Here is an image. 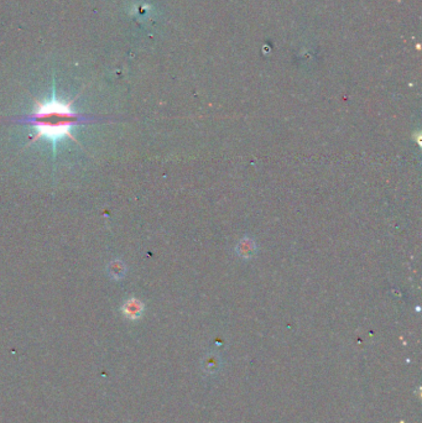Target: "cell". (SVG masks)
<instances>
[{"mask_svg": "<svg viewBox=\"0 0 422 423\" xmlns=\"http://www.w3.org/2000/svg\"><path fill=\"white\" fill-rule=\"evenodd\" d=\"M142 312V304L138 302L137 299H129L127 303L123 306V313L130 319H135L140 317Z\"/></svg>", "mask_w": 422, "mask_h": 423, "instance_id": "7a4b0ae2", "label": "cell"}, {"mask_svg": "<svg viewBox=\"0 0 422 423\" xmlns=\"http://www.w3.org/2000/svg\"><path fill=\"white\" fill-rule=\"evenodd\" d=\"M92 118L80 115L72 109L71 103H63L52 98L48 101L36 104L35 111L31 116L20 119V123L35 126L36 134L31 139V143L43 138L53 143L63 138H70L76 141L72 135V129L80 124L92 121Z\"/></svg>", "mask_w": 422, "mask_h": 423, "instance_id": "6da1fadb", "label": "cell"}]
</instances>
